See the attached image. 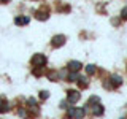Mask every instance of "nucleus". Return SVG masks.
I'll return each instance as SVG.
<instances>
[{"instance_id": "obj_1", "label": "nucleus", "mask_w": 127, "mask_h": 119, "mask_svg": "<svg viewBox=\"0 0 127 119\" xmlns=\"http://www.w3.org/2000/svg\"><path fill=\"white\" fill-rule=\"evenodd\" d=\"M46 63V56L45 54H35L32 57V65L35 67H43Z\"/></svg>"}, {"instance_id": "obj_2", "label": "nucleus", "mask_w": 127, "mask_h": 119, "mask_svg": "<svg viewBox=\"0 0 127 119\" xmlns=\"http://www.w3.org/2000/svg\"><path fill=\"white\" fill-rule=\"evenodd\" d=\"M84 108H68L67 110V114L70 118H84Z\"/></svg>"}, {"instance_id": "obj_3", "label": "nucleus", "mask_w": 127, "mask_h": 119, "mask_svg": "<svg viewBox=\"0 0 127 119\" xmlns=\"http://www.w3.org/2000/svg\"><path fill=\"white\" fill-rule=\"evenodd\" d=\"M67 97H68V103H76L81 95H79L78 90H68V92H67Z\"/></svg>"}, {"instance_id": "obj_4", "label": "nucleus", "mask_w": 127, "mask_h": 119, "mask_svg": "<svg viewBox=\"0 0 127 119\" xmlns=\"http://www.w3.org/2000/svg\"><path fill=\"white\" fill-rule=\"evenodd\" d=\"M91 111H92L94 116H100V114H103V106H102L98 102L95 103V105H92V103H91Z\"/></svg>"}, {"instance_id": "obj_5", "label": "nucleus", "mask_w": 127, "mask_h": 119, "mask_svg": "<svg viewBox=\"0 0 127 119\" xmlns=\"http://www.w3.org/2000/svg\"><path fill=\"white\" fill-rule=\"evenodd\" d=\"M65 37H64V35H56V37L53 38V46L54 48H61L64 43H65Z\"/></svg>"}, {"instance_id": "obj_6", "label": "nucleus", "mask_w": 127, "mask_h": 119, "mask_svg": "<svg viewBox=\"0 0 127 119\" xmlns=\"http://www.w3.org/2000/svg\"><path fill=\"white\" fill-rule=\"evenodd\" d=\"M14 24L16 26H26V24H29V16H16Z\"/></svg>"}, {"instance_id": "obj_7", "label": "nucleus", "mask_w": 127, "mask_h": 119, "mask_svg": "<svg viewBox=\"0 0 127 119\" xmlns=\"http://www.w3.org/2000/svg\"><path fill=\"white\" fill-rule=\"evenodd\" d=\"M81 62H78V60H70L68 62V70L70 71H78V70H81Z\"/></svg>"}, {"instance_id": "obj_8", "label": "nucleus", "mask_w": 127, "mask_h": 119, "mask_svg": "<svg viewBox=\"0 0 127 119\" xmlns=\"http://www.w3.org/2000/svg\"><path fill=\"white\" fill-rule=\"evenodd\" d=\"M110 81H111V86H113V87H118V86L122 84V78L119 76V75H113Z\"/></svg>"}, {"instance_id": "obj_9", "label": "nucleus", "mask_w": 127, "mask_h": 119, "mask_svg": "<svg viewBox=\"0 0 127 119\" xmlns=\"http://www.w3.org/2000/svg\"><path fill=\"white\" fill-rule=\"evenodd\" d=\"M37 18L45 21V19H48V13H46V11H41V10H40V11H37Z\"/></svg>"}, {"instance_id": "obj_10", "label": "nucleus", "mask_w": 127, "mask_h": 119, "mask_svg": "<svg viewBox=\"0 0 127 119\" xmlns=\"http://www.w3.org/2000/svg\"><path fill=\"white\" fill-rule=\"evenodd\" d=\"M86 71H87V75H94L95 73V65H87Z\"/></svg>"}, {"instance_id": "obj_11", "label": "nucleus", "mask_w": 127, "mask_h": 119, "mask_svg": "<svg viewBox=\"0 0 127 119\" xmlns=\"http://www.w3.org/2000/svg\"><path fill=\"white\" fill-rule=\"evenodd\" d=\"M78 84L81 87H86L87 86V78H78Z\"/></svg>"}, {"instance_id": "obj_12", "label": "nucleus", "mask_w": 127, "mask_h": 119, "mask_svg": "<svg viewBox=\"0 0 127 119\" xmlns=\"http://www.w3.org/2000/svg\"><path fill=\"white\" fill-rule=\"evenodd\" d=\"M78 79V75H76V71H71V73L68 75V81H76Z\"/></svg>"}, {"instance_id": "obj_13", "label": "nucleus", "mask_w": 127, "mask_h": 119, "mask_svg": "<svg viewBox=\"0 0 127 119\" xmlns=\"http://www.w3.org/2000/svg\"><path fill=\"white\" fill-rule=\"evenodd\" d=\"M48 97H49V92H48V90H41V92H40V98H41V100H46Z\"/></svg>"}, {"instance_id": "obj_14", "label": "nucleus", "mask_w": 127, "mask_h": 119, "mask_svg": "<svg viewBox=\"0 0 127 119\" xmlns=\"http://www.w3.org/2000/svg\"><path fill=\"white\" fill-rule=\"evenodd\" d=\"M48 76H49L51 81H56V79H57V73H56V71H49V73H48Z\"/></svg>"}, {"instance_id": "obj_15", "label": "nucleus", "mask_w": 127, "mask_h": 119, "mask_svg": "<svg viewBox=\"0 0 127 119\" xmlns=\"http://www.w3.org/2000/svg\"><path fill=\"white\" fill-rule=\"evenodd\" d=\"M33 75H35V76H40V75H43V68H41V67H37V68L33 70Z\"/></svg>"}, {"instance_id": "obj_16", "label": "nucleus", "mask_w": 127, "mask_h": 119, "mask_svg": "<svg viewBox=\"0 0 127 119\" xmlns=\"http://www.w3.org/2000/svg\"><path fill=\"white\" fill-rule=\"evenodd\" d=\"M121 16H122L124 19H127V6H126V8H122V11H121Z\"/></svg>"}, {"instance_id": "obj_17", "label": "nucleus", "mask_w": 127, "mask_h": 119, "mask_svg": "<svg viewBox=\"0 0 127 119\" xmlns=\"http://www.w3.org/2000/svg\"><path fill=\"white\" fill-rule=\"evenodd\" d=\"M0 108H2V98H0Z\"/></svg>"}]
</instances>
